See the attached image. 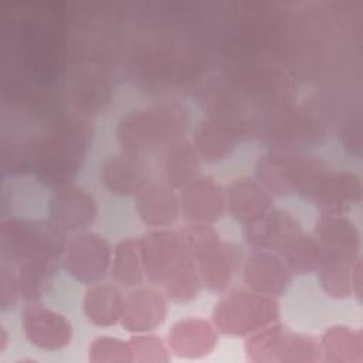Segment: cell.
<instances>
[{
	"label": "cell",
	"mask_w": 363,
	"mask_h": 363,
	"mask_svg": "<svg viewBox=\"0 0 363 363\" xmlns=\"http://www.w3.org/2000/svg\"><path fill=\"white\" fill-rule=\"evenodd\" d=\"M149 275L166 286L172 296L186 299L196 294L197 278L189 257V248L174 234H152L145 248Z\"/></svg>",
	"instance_id": "cell-1"
},
{
	"label": "cell",
	"mask_w": 363,
	"mask_h": 363,
	"mask_svg": "<svg viewBox=\"0 0 363 363\" xmlns=\"http://www.w3.org/2000/svg\"><path fill=\"white\" fill-rule=\"evenodd\" d=\"M135 113L123 119L121 138L123 145L136 150L150 149L157 143L170 140L183 132L187 123L183 106L170 101Z\"/></svg>",
	"instance_id": "cell-2"
},
{
	"label": "cell",
	"mask_w": 363,
	"mask_h": 363,
	"mask_svg": "<svg viewBox=\"0 0 363 363\" xmlns=\"http://www.w3.org/2000/svg\"><path fill=\"white\" fill-rule=\"evenodd\" d=\"M325 166L308 157L289 155H269L259 162V174L275 191H306L313 194L325 176Z\"/></svg>",
	"instance_id": "cell-3"
},
{
	"label": "cell",
	"mask_w": 363,
	"mask_h": 363,
	"mask_svg": "<svg viewBox=\"0 0 363 363\" xmlns=\"http://www.w3.org/2000/svg\"><path fill=\"white\" fill-rule=\"evenodd\" d=\"M193 252L199 258V264L204 279L213 288H220L231 275V265L234 258L228 247L221 245L211 230L191 228L189 237Z\"/></svg>",
	"instance_id": "cell-4"
},
{
	"label": "cell",
	"mask_w": 363,
	"mask_h": 363,
	"mask_svg": "<svg viewBox=\"0 0 363 363\" xmlns=\"http://www.w3.org/2000/svg\"><path fill=\"white\" fill-rule=\"evenodd\" d=\"M108 250L106 242L94 234L78 235L67 248V269L81 281L98 279L106 269Z\"/></svg>",
	"instance_id": "cell-5"
},
{
	"label": "cell",
	"mask_w": 363,
	"mask_h": 363,
	"mask_svg": "<svg viewBox=\"0 0 363 363\" xmlns=\"http://www.w3.org/2000/svg\"><path fill=\"white\" fill-rule=\"evenodd\" d=\"M274 302L268 299L252 296L244 292H235L218 305L217 319L220 323H223L228 318L240 313V318H237L235 323L231 328V332L241 333L251 330L258 325L269 322L274 316Z\"/></svg>",
	"instance_id": "cell-6"
},
{
	"label": "cell",
	"mask_w": 363,
	"mask_h": 363,
	"mask_svg": "<svg viewBox=\"0 0 363 363\" xmlns=\"http://www.w3.org/2000/svg\"><path fill=\"white\" fill-rule=\"evenodd\" d=\"M316 201L326 210L339 211L345 207L353 206L360 199V182L354 174H329L328 172L318 183L313 191Z\"/></svg>",
	"instance_id": "cell-7"
},
{
	"label": "cell",
	"mask_w": 363,
	"mask_h": 363,
	"mask_svg": "<svg viewBox=\"0 0 363 363\" xmlns=\"http://www.w3.org/2000/svg\"><path fill=\"white\" fill-rule=\"evenodd\" d=\"M149 167L139 156L116 155L105 166V183L111 190L130 193L138 189L147 176Z\"/></svg>",
	"instance_id": "cell-8"
},
{
	"label": "cell",
	"mask_w": 363,
	"mask_h": 363,
	"mask_svg": "<svg viewBox=\"0 0 363 363\" xmlns=\"http://www.w3.org/2000/svg\"><path fill=\"white\" fill-rule=\"evenodd\" d=\"M294 227L295 223L284 213H272L268 218L261 216L248 225V240L254 245L284 250L295 238Z\"/></svg>",
	"instance_id": "cell-9"
},
{
	"label": "cell",
	"mask_w": 363,
	"mask_h": 363,
	"mask_svg": "<svg viewBox=\"0 0 363 363\" xmlns=\"http://www.w3.org/2000/svg\"><path fill=\"white\" fill-rule=\"evenodd\" d=\"M164 315V303L156 292L139 291L123 303V322L130 330H147Z\"/></svg>",
	"instance_id": "cell-10"
},
{
	"label": "cell",
	"mask_w": 363,
	"mask_h": 363,
	"mask_svg": "<svg viewBox=\"0 0 363 363\" xmlns=\"http://www.w3.org/2000/svg\"><path fill=\"white\" fill-rule=\"evenodd\" d=\"M245 279L258 291L274 294L286 285L288 272L275 257L258 254L248 259Z\"/></svg>",
	"instance_id": "cell-11"
},
{
	"label": "cell",
	"mask_w": 363,
	"mask_h": 363,
	"mask_svg": "<svg viewBox=\"0 0 363 363\" xmlns=\"http://www.w3.org/2000/svg\"><path fill=\"white\" fill-rule=\"evenodd\" d=\"M139 211L140 217L149 224L172 223L177 217V203L166 187L152 184L142 191Z\"/></svg>",
	"instance_id": "cell-12"
},
{
	"label": "cell",
	"mask_w": 363,
	"mask_h": 363,
	"mask_svg": "<svg viewBox=\"0 0 363 363\" xmlns=\"http://www.w3.org/2000/svg\"><path fill=\"white\" fill-rule=\"evenodd\" d=\"M265 193L251 180H237L230 191V207L240 220L255 221L267 208Z\"/></svg>",
	"instance_id": "cell-13"
},
{
	"label": "cell",
	"mask_w": 363,
	"mask_h": 363,
	"mask_svg": "<svg viewBox=\"0 0 363 363\" xmlns=\"http://www.w3.org/2000/svg\"><path fill=\"white\" fill-rule=\"evenodd\" d=\"M197 187L201 194H197V191L190 186L187 189V194L184 197V208L190 218L197 220H213L217 218L221 208H223V200H221V191L217 186L213 183H208L210 180H197Z\"/></svg>",
	"instance_id": "cell-14"
},
{
	"label": "cell",
	"mask_w": 363,
	"mask_h": 363,
	"mask_svg": "<svg viewBox=\"0 0 363 363\" xmlns=\"http://www.w3.org/2000/svg\"><path fill=\"white\" fill-rule=\"evenodd\" d=\"M116 289L109 286H96L86 294L85 311L89 319L98 325H109L119 318L123 311L122 298Z\"/></svg>",
	"instance_id": "cell-15"
},
{
	"label": "cell",
	"mask_w": 363,
	"mask_h": 363,
	"mask_svg": "<svg viewBox=\"0 0 363 363\" xmlns=\"http://www.w3.org/2000/svg\"><path fill=\"white\" fill-rule=\"evenodd\" d=\"M233 129L223 122H206L197 130V147L208 159H220L233 147Z\"/></svg>",
	"instance_id": "cell-16"
},
{
	"label": "cell",
	"mask_w": 363,
	"mask_h": 363,
	"mask_svg": "<svg viewBox=\"0 0 363 363\" xmlns=\"http://www.w3.org/2000/svg\"><path fill=\"white\" fill-rule=\"evenodd\" d=\"M319 231L322 240L328 244L326 250L353 254L357 248L359 237L354 230V225L345 218H323L319 224Z\"/></svg>",
	"instance_id": "cell-17"
},
{
	"label": "cell",
	"mask_w": 363,
	"mask_h": 363,
	"mask_svg": "<svg viewBox=\"0 0 363 363\" xmlns=\"http://www.w3.org/2000/svg\"><path fill=\"white\" fill-rule=\"evenodd\" d=\"M164 167L169 183L174 186L187 183L197 170V159L190 145L177 143L173 146V149L169 150Z\"/></svg>",
	"instance_id": "cell-18"
},
{
	"label": "cell",
	"mask_w": 363,
	"mask_h": 363,
	"mask_svg": "<svg viewBox=\"0 0 363 363\" xmlns=\"http://www.w3.org/2000/svg\"><path fill=\"white\" fill-rule=\"evenodd\" d=\"M299 240H292L285 248L289 264L298 271H308L318 267L323 259V252L318 242L311 240V237H298Z\"/></svg>",
	"instance_id": "cell-19"
},
{
	"label": "cell",
	"mask_w": 363,
	"mask_h": 363,
	"mask_svg": "<svg viewBox=\"0 0 363 363\" xmlns=\"http://www.w3.org/2000/svg\"><path fill=\"white\" fill-rule=\"evenodd\" d=\"M135 241H123L116 251L113 261V275L119 282L133 285L140 281V268L138 251H135Z\"/></svg>",
	"instance_id": "cell-20"
}]
</instances>
